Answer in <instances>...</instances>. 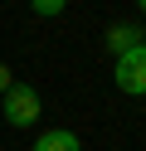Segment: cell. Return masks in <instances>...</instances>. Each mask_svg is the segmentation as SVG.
<instances>
[{"label": "cell", "mask_w": 146, "mask_h": 151, "mask_svg": "<svg viewBox=\"0 0 146 151\" xmlns=\"http://www.w3.org/2000/svg\"><path fill=\"white\" fill-rule=\"evenodd\" d=\"M39 112H44V102H39V93L29 88V83H10L5 93H0V117L10 122V127H34Z\"/></svg>", "instance_id": "6da1fadb"}, {"label": "cell", "mask_w": 146, "mask_h": 151, "mask_svg": "<svg viewBox=\"0 0 146 151\" xmlns=\"http://www.w3.org/2000/svg\"><path fill=\"white\" fill-rule=\"evenodd\" d=\"M112 83L127 98H146V44H136V49L112 59Z\"/></svg>", "instance_id": "7a4b0ae2"}, {"label": "cell", "mask_w": 146, "mask_h": 151, "mask_svg": "<svg viewBox=\"0 0 146 151\" xmlns=\"http://www.w3.org/2000/svg\"><path fill=\"white\" fill-rule=\"evenodd\" d=\"M136 44H146V29L141 24H107V54H127V49H136Z\"/></svg>", "instance_id": "3957f363"}, {"label": "cell", "mask_w": 146, "mask_h": 151, "mask_svg": "<svg viewBox=\"0 0 146 151\" xmlns=\"http://www.w3.org/2000/svg\"><path fill=\"white\" fill-rule=\"evenodd\" d=\"M34 151H83V141H78L68 127H49V132L34 137Z\"/></svg>", "instance_id": "277c9868"}, {"label": "cell", "mask_w": 146, "mask_h": 151, "mask_svg": "<svg viewBox=\"0 0 146 151\" xmlns=\"http://www.w3.org/2000/svg\"><path fill=\"white\" fill-rule=\"evenodd\" d=\"M29 10L44 15V20H54V15H63V10H68V0H29Z\"/></svg>", "instance_id": "5b68a950"}, {"label": "cell", "mask_w": 146, "mask_h": 151, "mask_svg": "<svg viewBox=\"0 0 146 151\" xmlns=\"http://www.w3.org/2000/svg\"><path fill=\"white\" fill-rule=\"evenodd\" d=\"M10 83H15V73H10V63H0V93H5Z\"/></svg>", "instance_id": "8992f818"}, {"label": "cell", "mask_w": 146, "mask_h": 151, "mask_svg": "<svg viewBox=\"0 0 146 151\" xmlns=\"http://www.w3.org/2000/svg\"><path fill=\"white\" fill-rule=\"evenodd\" d=\"M136 10H141V15H146V0H136Z\"/></svg>", "instance_id": "52a82bcc"}]
</instances>
